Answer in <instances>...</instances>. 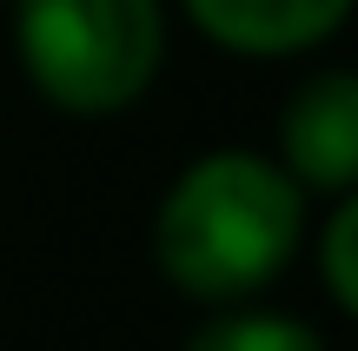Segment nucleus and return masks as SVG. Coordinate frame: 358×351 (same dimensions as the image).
I'll return each instance as SVG.
<instances>
[{
  "label": "nucleus",
  "mask_w": 358,
  "mask_h": 351,
  "mask_svg": "<svg viewBox=\"0 0 358 351\" xmlns=\"http://www.w3.org/2000/svg\"><path fill=\"white\" fill-rule=\"evenodd\" d=\"M306 186L252 146L199 153L153 212V259L173 292L239 305L266 292L306 246Z\"/></svg>",
  "instance_id": "1"
},
{
  "label": "nucleus",
  "mask_w": 358,
  "mask_h": 351,
  "mask_svg": "<svg viewBox=\"0 0 358 351\" xmlns=\"http://www.w3.org/2000/svg\"><path fill=\"white\" fill-rule=\"evenodd\" d=\"M179 7L213 47L245 53V60L312 53L352 20V0H179Z\"/></svg>",
  "instance_id": "4"
},
{
  "label": "nucleus",
  "mask_w": 358,
  "mask_h": 351,
  "mask_svg": "<svg viewBox=\"0 0 358 351\" xmlns=\"http://www.w3.org/2000/svg\"><path fill=\"white\" fill-rule=\"evenodd\" d=\"M13 53L27 87L73 119H113L159 80V0H13Z\"/></svg>",
  "instance_id": "2"
},
{
  "label": "nucleus",
  "mask_w": 358,
  "mask_h": 351,
  "mask_svg": "<svg viewBox=\"0 0 358 351\" xmlns=\"http://www.w3.org/2000/svg\"><path fill=\"white\" fill-rule=\"evenodd\" d=\"M279 166L306 193H352L358 186V80L345 66H325L285 100L279 119Z\"/></svg>",
  "instance_id": "3"
},
{
  "label": "nucleus",
  "mask_w": 358,
  "mask_h": 351,
  "mask_svg": "<svg viewBox=\"0 0 358 351\" xmlns=\"http://www.w3.org/2000/svg\"><path fill=\"white\" fill-rule=\"evenodd\" d=\"M186 351H325V338L292 312H219L186 338Z\"/></svg>",
  "instance_id": "5"
},
{
  "label": "nucleus",
  "mask_w": 358,
  "mask_h": 351,
  "mask_svg": "<svg viewBox=\"0 0 358 351\" xmlns=\"http://www.w3.org/2000/svg\"><path fill=\"white\" fill-rule=\"evenodd\" d=\"M319 278H325V292H332L338 312H358V206H352V193H338L332 212H325Z\"/></svg>",
  "instance_id": "6"
}]
</instances>
